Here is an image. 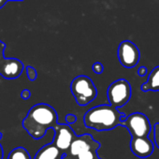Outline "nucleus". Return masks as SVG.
<instances>
[{
  "instance_id": "nucleus-1",
  "label": "nucleus",
  "mask_w": 159,
  "mask_h": 159,
  "mask_svg": "<svg viewBox=\"0 0 159 159\" xmlns=\"http://www.w3.org/2000/svg\"><path fill=\"white\" fill-rule=\"evenodd\" d=\"M57 113L49 104L37 103L30 108L22 120V128L35 140L41 139L49 129L57 125Z\"/></svg>"
},
{
  "instance_id": "nucleus-2",
  "label": "nucleus",
  "mask_w": 159,
  "mask_h": 159,
  "mask_svg": "<svg viewBox=\"0 0 159 159\" xmlns=\"http://www.w3.org/2000/svg\"><path fill=\"white\" fill-rule=\"evenodd\" d=\"M127 116L111 104H101L89 109L83 117L85 127L97 131L112 130L126 120Z\"/></svg>"
},
{
  "instance_id": "nucleus-3",
  "label": "nucleus",
  "mask_w": 159,
  "mask_h": 159,
  "mask_svg": "<svg viewBox=\"0 0 159 159\" xmlns=\"http://www.w3.org/2000/svg\"><path fill=\"white\" fill-rule=\"evenodd\" d=\"M70 90L76 102L80 106L89 104L97 95V90L94 82L90 77L83 75L76 76L71 81Z\"/></svg>"
},
{
  "instance_id": "nucleus-4",
  "label": "nucleus",
  "mask_w": 159,
  "mask_h": 159,
  "mask_svg": "<svg viewBox=\"0 0 159 159\" xmlns=\"http://www.w3.org/2000/svg\"><path fill=\"white\" fill-rule=\"evenodd\" d=\"M107 97L112 106L121 108L126 105L131 98V86L124 78L112 82L107 90Z\"/></svg>"
},
{
  "instance_id": "nucleus-5",
  "label": "nucleus",
  "mask_w": 159,
  "mask_h": 159,
  "mask_svg": "<svg viewBox=\"0 0 159 159\" xmlns=\"http://www.w3.org/2000/svg\"><path fill=\"white\" fill-rule=\"evenodd\" d=\"M122 126L127 129L131 138L148 137L152 130L149 118L144 114L140 112L127 116V118L122 123Z\"/></svg>"
},
{
  "instance_id": "nucleus-6",
  "label": "nucleus",
  "mask_w": 159,
  "mask_h": 159,
  "mask_svg": "<svg viewBox=\"0 0 159 159\" xmlns=\"http://www.w3.org/2000/svg\"><path fill=\"white\" fill-rule=\"evenodd\" d=\"M117 54L120 63L126 68L135 67L141 58V52L138 47L129 40H125L120 43Z\"/></svg>"
},
{
  "instance_id": "nucleus-7",
  "label": "nucleus",
  "mask_w": 159,
  "mask_h": 159,
  "mask_svg": "<svg viewBox=\"0 0 159 159\" xmlns=\"http://www.w3.org/2000/svg\"><path fill=\"white\" fill-rule=\"evenodd\" d=\"M100 147V143L95 141L90 134H83L80 136H75L70 147L68 149L69 156L76 157L82 152L89 150H98Z\"/></svg>"
},
{
  "instance_id": "nucleus-8",
  "label": "nucleus",
  "mask_w": 159,
  "mask_h": 159,
  "mask_svg": "<svg viewBox=\"0 0 159 159\" xmlns=\"http://www.w3.org/2000/svg\"><path fill=\"white\" fill-rule=\"evenodd\" d=\"M55 137L52 143L63 153L68 151L70 144L76 136L67 124H57L55 127Z\"/></svg>"
},
{
  "instance_id": "nucleus-9",
  "label": "nucleus",
  "mask_w": 159,
  "mask_h": 159,
  "mask_svg": "<svg viewBox=\"0 0 159 159\" xmlns=\"http://www.w3.org/2000/svg\"><path fill=\"white\" fill-rule=\"evenodd\" d=\"M130 150L138 157H149L154 152V143L148 137L131 138Z\"/></svg>"
},
{
  "instance_id": "nucleus-10",
  "label": "nucleus",
  "mask_w": 159,
  "mask_h": 159,
  "mask_svg": "<svg viewBox=\"0 0 159 159\" xmlns=\"http://www.w3.org/2000/svg\"><path fill=\"white\" fill-rule=\"evenodd\" d=\"M23 70V64L15 58L3 59L0 61V75L6 79L18 78Z\"/></svg>"
},
{
  "instance_id": "nucleus-11",
  "label": "nucleus",
  "mask_w": 159,
  "mask_h": 159,
  "mask_svg": "<svg viewBox=\"0 0 159 159\" xmlns=\"http://www.w3.org/2000/svg\"><path fill=\"white\" fill-rule=\"evenodd\" d=\"M65 155L66 153L60 151L52 143L41 147L35 155L34 159H62Z\"/></svg>"
},
{
  "instance_id": "nucleus-12",
  "label": "nucleus",
  "mask_w": 159,
  "mask_h": 159,
  "mask_svg": "<svg viewBox=\"0 0 159 159\" xmlns=\"http://www.w3.org/2000/svg\"><path fill=\"white\" fill-rule=\"evenodd\" d=\"M141 89L144 92L159 91V66L155 67L151 71L148 76V80L142 85Z\"/></svg>"
},
{
  "instance_id": "nucleus-13",
  "label": "nucleus",
  "mask_w": 159,
  "mask_h": 159,
  "mask_svg": "<svg viewBox=\"0 0 159 159\" xmlns=\"http://www.w3.org/2000/svg\"><path fill=\"white\" fill-rule=\"evenodd\" d=\"M7 159H31L27 150L23 147H16L8 154Z\"/></svg>"
},
{
  "instance_id": "nucleus-14",
  "label": "nucleus",
  "mask_w": 159,
  "mask_h": 159,
  "mask_svg": "<svg viewBox=\"0 0 159 159\" xmlns=\"http://www.w3.org/2000/svg\"><path fill=\"white\" fill-rule=\"evenodd\" d=\"M76 157V159H101L97 155V150H89L82 152Z\"/></svg>"
},
{
  "instance_id": "nucleus-15",
  "label": "nucleus",
  "mask_w": 159,
  "mask_h": 159,
  "mask_svg": "<svg viewBox=\"0 0 159 159\" xmlns=\"http://www.w3.org/2000/svg\"><path fill=\"white\" fill-rule=\"evenodd\" d=\"M26 75L29 80L34 81L37 78V71L34 67L32 66H26Z\"/></svg>"
},
{
  "instance_id": "nucleus-16",
  "label": "nucleus",
  "mask_w": 159,
  "mask_h": 159,
  "mask_svg": "<svg viewBox=\"0 0 159 159\" xmlns=\"http://www.w3.org/2000/svg\"><path fill=\"white\" fill-rule=\"evenodd\" d=\"M92 70L95 74H97V75H100L103 70H104V67H103V64L99 61H97L95 62L93 65H92Z\"/></svg>"
},
{
  "instance_id": "nucleus-17",
  "label": "nucleus",
  "mask_w": 159,
  "mask_h": 159,
  "mask_svg": "<svg viewBox=\"0 0 159 159\" xmlns=\"http://www.w3.org/2000/svg\"><path fill=\"white\" fill-rule=\"evenodd\" d=\"M154 140L155 144L159 149V123H156L154 126Z\"/></svg>"
},
{
  "instance_id": "nucleus-18",
  "label": "nucleus",
  "mask_w": 159,
  "mask_h": 159,
  "mask_svg": "<svg viewBox=\"0 0 159 159\" xmlns=\"http://www.w3.org/2000/svg\"><path fill=\"white\" fill-rule=\"evenodd\" d=\"M65 120H66V124L69 125V124H73V123H75V122H76V120H77V117H76L74 115H72V114H68V115H67V116H66Z\"/></svg>"
},
{
  "instance_id": "nucleus-19",
  "label": "nucleus",
  "mask_w": 159,
  "mask_h": 159,
  "mask_svg": "<svg viewBox=\"0 0 159 159\" xmlns=\"http://www.w3.org/2000/svg\"><path fill=\"white\" fill-rule=\"evenodd\" d=\"M30 95H31V93H30L29 89H23L21 92V98L23 100H28L30 98Z\"/></svg>"
},
{
  "instance_id": "nucleus-20",
  "label": "nucleus",
  "mask_w": 159,
  "mask_h": 159,
  "mask_svg": "<svg viewBox=\"0 0 159 159\" xmlns=\"http://www.w3.org/2000/svg\"><path fill=\"white\" fill-rule=\"evenodd\" d=\"M147 74V68L145 66H141L138 70V75L140 76H144Z\"/></svg>"
},
{
  "instance_id": "nucleus-21",
  "label": "nucleus",
  "mask_w": 159,
  "mask_h": 159,
  "mask_svg": "<svg viewBox=\"0 0 159 159\" xmlns=\"http://www.w3.org/2000/svg\"><path fill=\"white\" fill-rule=\"evenodd\" d=\"M2 138V133H0V139ZM3 156H4V153H3V148L0 144V159H3Z\"/></svg>"
},
{
  "instance_id": "nucleus-22",
  "label": "nucleus",
  "mask_w": 159,
  "mask_h": 159,
  "mask_svg": "<svg viewBox=\"0 0 159 159\" xmlns=\"http://www.w3.org/2000/svg\"><path fill=\"white\" fill-rule=\"evenodd\" d=\"M62 159H76V157H71V156L69 157V156H68L67 154H66V155H65V156L63 157V158H62Z\"/></svg>"
},
{
  "instance_id": "nucleus-23",
  "label": "nucleus",
  "mask_w": 159,
  "mask_h": 159,
  "mask_svg": "<svg viewBox=\"0 0 159 159\" xmlns=\"http://www.w3.org/2000/svg\"><path fill=\"white\" fill-rule=\"evenodd\" d=\"M5 49V44L0 40V51H4Z\"/></svg>"
},
{
  "instance_id": "nucleus-24",
  "label": "nucleus",
  "mask_w": 159,
  "mask_h": 159,
  "mask_svg": "<svg viewBox=\"0 0 159 159\" xmlns=\"http://www.w3.org/2000/svg\"><path fill=\"white\" fill-rule=\"evenodd\" d=\"M7 2V0H0V8H1V7H3Z\"/></svg>"
},
{
  "instance_id": "nucleus-25",
  "label": "nucleus",
  "mask_w": 159,
  "mask_h": 159,
  "mask_svg": "<svg viewBox=\"0 0 159 159\" xmlns=\"http://www.w3.org/2000/svg\"><path fill=\"white\" fill-rule=\"evenodd\" d=\"M4 51H0V61L4 59V55H3Z\"/></svg>"
},
{
  "instance_id": "nucleus-26",
  "label": "nucleus",
  "mask_w": 159,
  "mask_h": 159,
  "mask_svg": "<svg viewBox=\"0 0 159 159\" xmlns=\"http://www.w3.org/2000/svg\"><path fill=\"white\" fill-rule=\"evenodd\" d=\"M7 1H22V0H7Z\"/></svg>"
}]
</instances>
